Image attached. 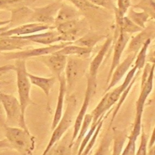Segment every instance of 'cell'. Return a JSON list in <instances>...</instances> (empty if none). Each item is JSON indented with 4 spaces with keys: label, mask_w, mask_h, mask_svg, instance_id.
Wrapping results in <instances>:
<instances>
[{
    "label": "cell",
    "mask_w": 155,
    "mask_h": 155,
    "mask_svg": "<svg viewBox=\"0 0 155 155\" xmlns=\"http://www.w3.org/2000/svg\"><path fill=\"white\" fill-rule=\"evenodd\" d=\"M137 70V68L134 65V67L127 72L124 81L120 85L112 90H110L106 92L98 104L90 113L92 116L91 125H97L100 120L106 114L111 107L119 100L126 89L130 85Z\"/></svg>",
    "instance_id": "6da1fadb"
},
{
    "label": "cell",
    "mask_w": 155,
    "mask_h": 155,
    "mask_svg": "<svg viewBox=\"0 0 155 155\" xmlns=\"http://www.w3.org/2000/svg\"><path fill=\"white\" fill-rule=\"evenodd\" d=\"M4 128L5 139L10 143L11 149L21 155H32L35 147V139L29 130L8 125Z\"/></svg>",
    "instance_id": "7a4b0ae2"
},
{
    "label": "cell",
    "mask_w": 155,
    "mask_h": 155,
    "mask_svg": "<svg viewBox=\"0 0 155 155\" xmlns=\"http://www.w3.org/2000/svg\"><path fill=\"white\" fill-rule=\"evenodd\" d=\"M15 71L16 73V84L19 102L20 103L22 114L25 117V111L27 107L33 104L30 97L31 84L28 76L25 61L23 59H17L15 61Z\"/></svg>",
    "instance_id": "3957f363"
},
{
    "label": "cell",
    "mask_w": 155,
    "mask_h": 155,
    "mask_svg": "<svg viewBox=\"0 0 155 155\" xmlns=\"http://www.w3.org/2000/svg\"><path fill=\"white\" fill-rule=\"evenodd\" d=\"M67 101V104L64 113L57 125L53 130L50 139L42 155H46L51 150L73 124L76 110V99L74 96H71Z\"/></svg>",
    "instance_id": "277c9868"
},
{
    "label": "cell",
    "mask_w": 155,
    "mask_h": 155,
    "mask_svg": "<svg viewBox=\"0 0 155 155\" xmlns=\"http://www.w3.org/2000/svg\"><path fill=\"white\" fill-rule=\"evenodd\" d=\"M0 101L5 113L7 125L28 130L26 124L25 117L22 114L18 99L12 94H5L0 91Z\"/></svg>",
    "instance_id": "5b68a950"
},
{
    "label": "cell",
    "mask_w": 155,
    "mask_h": 155,
    "mask_svg": "<svg viewBox=\"0 0 155 155\" xmlns=\"http://www.w3.org/2000/svg\"><path fill=\"white\" fill-rule=\"evenodd\" d=\"M90 62L88 59L76 56H68L65 68L64 77L67 90H72L84 75Z\"/></svg>",
    "instance_id": "8992f818"
},
{
    "label": "cell",
    "mask_w": 155,
    "mask_h": 155,
    "mask_svg": "<svg viewBox=\"0 0 155 155\" xmlns=\"http://www.w3.org/2000/svg\"><path fill=\"white\" fill-rule=\"evenodd\" d=\"M96 87H97V81H94L90 78H88L84 101L74 122L73 131L72 136L70 140V142L69 143V146L71 148L73 142L76 139L79 133L84 118L85 114H87L86 113H87L88 107L89 106L91 99L96 91Z\"/></svg>",
    "instance_id": "52a82bcc"
},
{
    "label": "cell",
    "mask_w": 155,
    "mask_h": 155,
    "mask_svg": "<svg viewBox=\"0 0 155 155\" xmlns=\"http://www.w3.org/2000/svg\"><path fill=\"white\" fill-rule=\"evenodd\" d=\"M56 30L61 35L63 42H74L82 36L86 24L78 18L60 23L56 25Z\"/></svg>",
    "instance_id": "ba28073f"
},
{
    "label": "cell",
    "mask_w": 155,
    "mask_h": 155,
    "mask_svg": "<svg viewBox=\"0 0 155 155\" xmlns=\"http://www.w3.org/2000/svg\"><path fill=\"white\" fill-rule=\"evenodd\" d=\"M73 42H63L62 43L59 44H54L50 45L49 46L45 47H41L38 48H33L29 50H22L17 52H10L5 53L4 56L7 60H12V59H23L25 60L27 58H30L32 57L36 56H41L43 55L48 54L55 52L65 45L71 44Z\"/></svg>",
    "instance_id": "9c48e42d"
},
{
    "label": "cell",
    "mask_w": 155,
    "mask_h": 155,
    "mask_svg": "<svg viewBox=\"0 0 155 155\" xmlns=\"http://www.w3.org/2000/svg\"><path fill=\"white\" fill-rule=\"evenodd\" d=\"M154 73V64L151 66H147L146 74H143V79L141 84L140 92L136 102V115H142L144 105L147 99L151 92L153 87V79Z\"/></svg>",
    "instance_id": "30bf717a"
},
{
    "label": "cell",
    "mask_w": 155,
    "mask_h": 155,
    "mask_svg": "<svg viewBox=\"0 0 155 155\" xmlns=\"http://www.w3.org/2000/svg\"><path fill=\"white\" fill-rule=\"evenodd\" d=\"M62 4L60 2H54L45 7L35 8L31 16L35 22L47 24L54 23L56 15Z\"/></svg>",
    "instance_id": "8fae6325"
},
{
    "label": "cell",
    "mask_w": 155,
    "mask_h": 155,
    "mask_svg": "<svg viewBox=\"0 0 155 155\" xmlns=\"http://www.w3.org/2000/svg\"><path fill=\"white\" fill-rule=\"evenodd\" d=\"M40 57L41 61L58 79L63 74L67 64V56L53 52Z\"/></svg>",
    "instance_id": "7c38bea8"
},
{
    "label": "cell",
    "mask_w": 155,
    "mask_h": 155,
    "mask_svg": "<svg viewBox=\"0 0 155 155\" xmlns=\"http://www.w3.org/2000/svg\"><path fill=\"white\" fill-rule=\"evenodd\" d=\"M136 54L130 53L127 57L120 63L113 70L109 82L107 84V86L105 90V92L111 90L123 78L125 74L129 71V69L132 65L133 62L135 60Z\"/></svg>",
    "instance_id": "4fadbf2b"
},
{
    "label": "cell",
    "mask_w": 155,
    "mask_h": 155,
    "mask_svg": "<svg viewBox=\"0 0 155 155\" xmlns=\"http://www.w3.org/2000/svg\"><path fill=\"white\" fill-rule=\"evenodd\" d=\"M53 27L41 23H31L24 24L11 30H6L0 34V37L11 36H25L26 35H31L33 33L43 31L48 28H53Z\"/></svg>",
    "instance_id": "5bb4252c"
},
{
    "label": "cell",
    "mask_w": 155,
    "mask_h": 155,
    "mask_svg": "<svg viewBox=\"0 0 155 155\" xmlns=\"http://www.w3.org/2000/svg\"><path fill=\"white\" fill-rule=\"evenodd\" d=\"M129 39H130V36L128 33L124 32L122 31H120L114 48L113 59H112L111 64L109 70L107 78V84H108V82H109L110 79L111 78V75L113 70L120 63L122 53L129 41Z\"/></svg>",
    "instance_id": "9a60e30c"
},
{
    "label": "cell",
    "mask_w": 155,
    "mask_h": 155,
    "mask_svg": "<svg viewBox=\"0 0 155 155\" xmlns=\"http://www.w3.org/2000/svg\"><path fill=\"white\" fill-rule=\"evenodd\" d=\"M59 93L58 96L57 103L55 108V111L51 125V129L53 130L55 127L58 124L59 121L61 119L63 114V108H64V102L65 96V94L67 91L65 79L64 74H62L59 79Z\"/></svg>",
    "instance_id": "2e32d148"
},
{
    "label": "cell",
    "mask_w": 155,
    "mask_h": 155,
    "mask_svg": "<svg viewBox=\"0 0 155 155\" xmlns=\"http://www.w3.org/2000/svg\"><path fill=\"white\" fill-rule=\"evenodd\" d=\"M112 42V39L109 38L104 43L99 51L93 58V59L90 62L89 64V73L88 78L94 81H97V74L99 68L104 59V57L108 50L110 45Z\"/></svg>",
    "instance_id": "e0dca14e"
},
{
    "label": "cell",
    "mask_w": 155,
    "mask_h": 155,
    "mask_svg": "<svg viewBox=\"0 0 155 155\" xmlns=\"http://www.w3.org/2000/svg\"><path fill=\"white\" fill-rule=\"evenodd\" d=\"M33 42L22 38L21 36H11L0 38V51L22 50L24 47L30 45Z\"/></svg>",
    "instance_id": "ac0fdd59"
},
{
    "label": "cell",
    "mask_w": 155,
    "mask_h": 155,
    "mask_svg": "<svg viewBox=\"0 0 155 155\" xmlns=\"http://www.w3.org/2000/svg\"><path fill=\"white\" fill-rule=\"evenodd\" d=\"M20 36L23 39H28L34 43H38L44 45H51V44L57 42L62 41L61 35L57 30Z\"/></svg>",
    "instance_id": "d6986e66"
},
{
    "label": "cell",
    "mask_w": 155,
    "mask_h": 155,
    "mask_svg": "<svg viewBox=\"0 0 155 155\" xmlns=\"http://www.w3.org/2000/svg\"><path fill=\"white\" fill-rule=\"evenodd\" d=\"M154 36V27L151 25L147 28L142 30L140 33L137 34L131 41L128 48V52L130 53H135L137 54L142 46L148 39H153Z\"/></svg>",
    "instance_id": "ffe728a7"
},
{
    "label": "cell",
    "mask_w": 155,
    "mask_h": 155,
    "mask_svg": "<svg viewBox=\"0 0 155 155\" xmlns=\"http://www.w3.org/2000/svg\"><path fill=\"white\" fill-rule=\"evenodd\" d=\"M28 76L31 84L39 87L48 97L51 88L56 82L57 78L53 76L50 78H45L32 74L28 72Z\"/></svg>",
    "instance_id": "44dd1931"
},
{
    "label": "cell",
    "mask_w": 155,
    "mask_h": 155,
    "mask_svg": "<svg viewBox=\"0 0 155 155\" xmlns=\"http://www.w3.org/2000/svg\"><path fill=\"white\" fill-rule=\"evenodd\" d=\"M92 50V48L82 47L73 44V43L68 44L62 48L61 49L55 51V53L62 54L66 56H76L79 57H84L89 54Z\"/></svg>",
    "instance_id": "7402d4cb"
},
{
    "label": "cell",
    "mask_w": 155,
    "mask_h": 155,
    "mask_svg": "<svg viewBox=\"0 0 155 155\" xmlns=\"http://www.w3.org/2000/svg\"><path fill=\"white\" fill-rule=\"evenodd\" d=\"M78 15V12L74 8L62 4L54 19V24L57 25L60 23L77 19Z\"/></svg>",
    "instance_id": "603a6c76"
},
{
    "label": "cell",
    "mask_w": 155,
    "mask_h": 155,
    "mask_svg": "<svg viewBox=\"0 0 155 155\" xmlns=\"http://www.w3.org/2000/svg\"><path fill=\"white\" fill-rule=\"evenodd\" d=\"M91 121H92V116L91 114H86L84 118L79 133L76 139L73 142V144L71 146V148H73V151H72L73 155L76 154L79 146L82 140L87 134V131L89 129V127L91 124Z\"/></svg>",
    "instance_id": "cb8c5ba5"
},
{
    "label": "cell",
    "mask_w": 155,
    "mask_h": 155,
    "mask_svg": "<svg viewBox=\"0 0 155 155\" xmlns=\"http://www.w3.org/2000/svg\"><path fill=\"white\" fill-rule=\"evenodd\" d=\"M102 38L103 36L96 35L95 34L87 33L81 38H79L77 40L73 42V44L77 45L92 48Z\"/></svg>",
    "instance_id": "d4e9b609"
},
{
    "label": "cell",
    "mask_w": 155,
    "mask_h": 155,
    "mask_svg": "<svg viewBox=\"0 0 155 155\" xmlns=\"http://www.w3.org/2000/svg\"><path fill=\"white\" fill-rule=\"evenodd\" d=\"M105 117H103L101 119V120L99 122L94 132L93 133V134L91 136L89 142L87 144V145L85 147V148L84 149V150H78L76 155H89L91 149L93 148V146L94 145L96 140V139L97 138V136H98V135L100 133V131L102 128V127L104 121L105 120Z\"/></svg>",
    "instance_id": "484cf974"
},
{
    "label": "cell",
    "mask_w": 155,
    "mask_h": 155,
    "mask_svg": "<svg viewBox=\"0 0 155 155\" xmlns=\"http://www.w3.org/2000/svg\"><path fill=\"white\" fill-rule=\"evenodd\" d=\"M151 38L148 39L143 45L142 46L140 49L139 50V53H137L136 56V61L134 66L137 68V70H140L142 68H143L145 65V61H146V56H147V52L148 46L150 45L151 42Z\"/></svg>",
    "instance_id": "4316f807"
},
{
    "label": "cell",
    "mask_w": 155,
    "mask_h": 155,
    "mask_svg": "<svg viewBox=\"0 0 155 155\" xmlns=\"http://www.w3.org/2000/svg\"><path fill=\"white\" fill-rule=\"evenodd\" d=\"M113 151L112 155H120L123 146L125 142L126 136L124 133L121 131L114 133L113 136Z\"/></svg>",
    "instance_id": "83f0119b"
},
{
    "label": "cell",
    "mask_w": 155,
    "mask_h": 155,
    "mask_svg": "<svg viewBox=\"0 0 155 155\" xmlns=\"http://www.w3.org/2000/svg\"><path fill=\"white\" fill-rule=\"evenodd\" d=\"M129 16L135 24L141 28H145V22L148 18V15L145 12L137 13L134 10H130Z\"/></svg>",
    "instance_id": "f1b7e54d"
},
{
    "label": "cell",
    "mask_w": 155,
    "mask_h": 155,
    "mask_svg": "<svg viewBox=\"0 0 155 155\" xmlns=\"http://www.w3.org/2000/svg\"><path fill=\"white\" fill-rule=\"evenodd\" d=\"M111 142V137L108 131H107V133H106L98 149L93 155H107Z\"/></svg>",
    "instance_id": "f546056e"
},
{
    "label": "cell",
    "mask_w": 155,
    "mask_h": 155,
    "mask_svg": "<svg viewBox=\"0 0 155 155\" xmlns=\"http://www.w3.org/2000/svg\"><path fill=\"white\" fill-rule=\"evenodd\" d=\"M140 142L139 147L135 153V155H147V147H148V136L144 131L143 126L141 129Z\"/></svg>",
    "instance_id": "4dcf8cb0"
},
{
    "label": "cell",
    "mask_w": 155,
    "mask_h": 155,
    "mask_svg": "<svg viewBox=\"0 0 155 155\" xmlns=\"http://www.w3.org/2000/svg\"><path fill=\"white\" fill-rule=\"evenodd\" d=\"M131 5L130 0H117V10L116 16L119 17L124 16L128 8Z\"/></svg>",
    "instance_id": "1f68e13d"
},
{
    "label": "cell",
    "mask_w": 155,
    "mask_h": 155,
    "mask_svg": "<svg viewBox=\"0 0 155 155\" xmlns=\"http://www.w3.org/2000/svg\"><path fill=\"white\" fill-rule=\"evenodd\" d=\"M77 8L81 10L87 8H97L98 7L91 4L88 0H70Z\"/></svg>",
    "instance_id": "d6a6232c"
},
{
    "label": "cell",
    "mask_w": 155,
    "mask_h": 155,
    "mask_svg": "<svg viewBox=\"0 0 155 155\" xmlns=\"http://www.w3.org/2000/svg\"><path fill=\"white\" fill-rule=\"evenodd\" d=\"M93 5L99 7L110 8L111 6V0H88Z\"/></svg>",
    "instance_id": "836d02e7"
},
{
    "label": "cell",
    "mask_w": 155,
    "mask_h": 155,
    "mask_svg": "<svg viewBox=\"0 0 155 155\" xmlns=\"http://www.w3.org/2000/svg\"><path fill=\"white\" fill-rule=\"evenodd\" d=\"M0 125L2 127H4L7 125V119L6 115L2 106L1 102L0 101Z\"/></svg>",
    "instance_id": "e575fe53"
},
{
    "label": "cell",
    "mask_w": 155,
    "mask_h": 155,
    "mask_svg": "<svg viewBox=\"0 0 155 155\" xmlns=\"http://www.w3.org/2000/svg\"><path fill=\"white\" fill-rule=\"evenodd\" d=\"M1 148H10V149H11V146L6 139L0 140V149Z\"/></svg>",
    "instance_id": "d590c367"
},
{
    "label": "cell",
    "mask_w": 155,
    "mask_h": 155,
    "mask_svg": "<svg viewBox=\"0 0 155 155\" xmlns=\"http://www.w3.org/2000/svg\"><path fill=\"white\" fill-rule=\"evenodd\" d=\"M154 142H155V139H154V130H153V132H152V135H151V139H150V143L148 145V147L150 148H152L154 147Z\"/></svg>",
    "instance_id": "8d00e7d4"
},
{
    "label": "cell",
    "mask_w": 155,
    "mask_h": 155,
    "mask_svg": "<svg viewBox=\"0 0 155 155\" xmlns=\"http://www.w3.org/2000/svg\"><path fill=\"white\" fill-rule=\"evenodd\" d=\"M10 3H12L10 0H0V8H2Z\"/></svg>",
    "instance_id": "74e56055"
},
{
    "label": "cell",
    "mask_w": 155,
    "mask_h": 155,
    "mask_svg": "<svg viewBox=\"0 0 155 155\" xmlns=\"http://www.w3.org/2000/svg\"><path fill=\"white\" fill-rule=\"evenodd\" d=\"M10 22V21H0V25H4V24H7Z\"/></svg>",
    "instance_id": "f35d334b"
},
{
    "label": "cell",
    "mask_w": 155,
    "mask_h": 155,
    "mask_svg": "<svg viewBox=\"0 0 155 155\" xmlns=\"http://www.w3.org/2000/svg\"><path fill=\"white\" fill-rule=\"evenodd\" d=\"M51 153H52V148L51 149V150L46 155H51Z\"/></svg>",
    "instance_id": "ab89813d"
},
{
    "label": "cell",
    "mask_w": 155,
    "mask_h": 155,
    "mask_svg": "<svg viewBox=\"0 0 155 155\" xmlns=\"http://www.w3.org/2000/svg\"><path fill=\"white\" fill-rule=\"evenodd\" d=\"M12 2H16V1H18V0H10Z\"/></svg>",
    "instance_id": "60d3db41"
},
{
    "label": "cell",
    "mask_w": 155,
    "mask_h": 155,
    "mask_svg": "<svg viewBox=\"0 0 155 155\" xmlns=\"http://www.w3.org/2000/svg\"><path fill=\"white\" fill-rule=\"evenodd\" d=\"M66 1H70V0H66Z\"/></svg>",
    "instance_id": "b9f144b4"
},
{
    "label": "cell",
    "mask_w": 155,
    "mask_h": 155,
    "mask_svg": "<svg viewBox=\"0 0 155 155\" xmlns=\"http://www.w3.org/2000/svg\"><path fill=\"white\" fill-rule=\"evenodd\" d=\"M2 38V37H0V38Z\"/></svg>",
    "instance_id": "7bdbcfd3"
}]
</instances>
